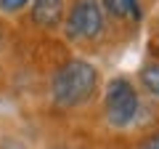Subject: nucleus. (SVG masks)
<instances>
[{"instance_id":"f257e3e1","label":"nucleus","mask_w":159,"mask_h":149,"mask_svg":"<svg viewBox=\"0 0 159 149\" xmlns=\"http://www.w3.org/2000/svg\"><path fill=\"white\" fill-rule=\"evenodd\" d=\"M96 88H98V72L93 64L82 61V59L66 61L53 74V83H51L53 101L58 107H80V104H85L96 93Z\"/></svg>"},{"instance_id":"f03ea898","label":"nucleus","mask_w":159,"mask_h":149,"mask_svg":"<svg viewBox=\"0 0 159 149\" xmlns=\"http://www.w3.org/2000/svg\"><path fill=\"white\" fill-rule=\"evenodd\" d=\"M103 109H106V120L111 123L114 128H125L133 123L138 112V93L133 88L130 80L125 77H114L106 85V101H103Z\"/></svg>"},{"instance_id":"7ed1b4c3","label":"nucleus","mask_w":159,"mask_h":149,"mask_svg":"<svg viewBox=\"0 0 159 149\" xmlns=\"http://www.w3.org/2000/svg\"><path fill=\"white\" fill-rule=\"evenodd\" d=\"M103 29V11L98 0H74L66 16V35L74 40H93Z\"/></svg>"},{"instance_id":"20e7f679","label":"nucleus","mask_w":159,"mask_h":149,"mask_svg":"<svg viewBox=\"0 0 159 149\" xmlns=\"http://www.w3.org/2000/svg\"><path fill=\"white\" fill-rule=\"evenodd\" d=\"M64 16V0H34L32 6V22L37 27H56Z\"/></svg>"},{"instance_id":"39448f33","label":"nucleus","mask_w":159,"mask_h":149,"mask_svg":"<svg viewBox=\"0 0 159 149\" xmlns=\"http://www.w3.org/2000/svg\"><path fill=\"white\" fill-rule=\"evenodd\" d=\"M141 83H143V88L148 93L159 96V61H154V64H148V67L141 69Z\"/></svg>"},{"instance_id":"423d86ee","label":"nucleus","mask_w":159,"mask_h":149,"mask_svg":"<svg viewBox=\"0 0 159 149\" xmlns=\"http://www.w3.org/2000/svg\"><path fill=\"white\" fill-rule=\"evenodd\" d=\"M103 3V8H106L111 16H117V19H122V16H127V8H125V0H101Z\"/></svg>"},{"instance_id":"0eeeda50","label":"nucleus","mask_w":159,"mask_h":149,"mask_svg":"<svg viewBox=\"0 0 159 149\" xmlns=\"http://www.w3.org/2000/svg\"><path fill=\"white\" fill-rule=\"evenodd\" d=\"M27 3H29V0H0V11H6V13H16V11H21Z\"/></svg>"},{"instance_id":"6e6552de","label":"nucleus","mask_w":159,"mask_h":149,"mask_svg":"<svg viewBox=\"0 0 159 149\" xmlns=\"http://www.w3.org/2000/svg\"><path fill=\"white\" fill-rule=\"evenodd\" d=\"M125 8H127V16L130 19H141V3H138V0H125Z\"/></svg>"},{"instance_id":"1a4fd4ad","label":"nucleus","mask_w":159,"mask_h":149,"mask_svg":"<svg viewBox=\"0 0 159 149\" xmlns=\"http://www.w3.org/2000/svg\"><path fill=\"white\" fill-rule=\"evenodd\" d=\"M141 149H159V133H154V136L151 138H148V141L146 144H143V147Z\"/></svg>"},{"instance_id":"9d476101","label":"nucleus","mask_w":159,"mask_h":149,"mask_svg":"<svg viewBox=\"0 0 159 149\" xmlns=\"http://www.w3.org/2000/svg\"><path fill=\"white\" fill-rule=\"evenodd\" d=\"M53 149H69V147H53Z\"/></svg>"},{"instance_id":"9b49d317","label":"nucleus","mask_w":159,"mask_h":149,"mask_svg":"<svg viewBox=\"0 0 159 149\" xmlns=\"http://www.w3.org/2000/svg\"><path fill=\"white\" fill-rule=\"evenodd\" d=\"M0 37H3V27H0Z\"/></svg>"}]
</instances>
